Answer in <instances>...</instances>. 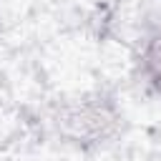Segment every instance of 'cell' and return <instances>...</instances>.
Wrapping results in <instances>:
<instances>
[{
    "label": "cell",
    "instance_id": "1",
    "mask_svg": "<svg viewBox=\"0 0 161 161\" xmlns=\"http://www.w3.org/2000/svg\"><path fill=\"white\" fill-rule=\"evenodd\" d=\"M141 70H143L148 86L161 93V30H156L148 38V43L141 53Z\"/></svg>",
    "mask_w": 161,
    "mask_h": 161
}]
</instances>
